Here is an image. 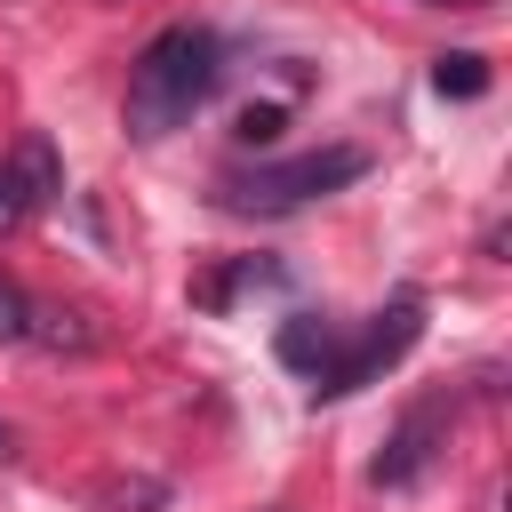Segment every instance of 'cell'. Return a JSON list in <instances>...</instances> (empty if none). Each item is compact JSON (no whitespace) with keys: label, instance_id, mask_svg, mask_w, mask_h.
Instances as JSON below:
<instances>
[{"label":"cell","instance_id":"cell-1","mask_svg":"<svg viewBox=\"0 0 512 512\" xmlns=\"http://www.w3.org/2000/svg\"><path fill=\"white\" fill-rule=\"evenodd\" d=\"M224 80V48L208 24H168L136 64H128V136L136 144H160L176 136Z\"/></svg>","mask_w":512,"mask_h":512},{"label":"cell","instance_id":"cell-13","mask_svg":"<svg viewBox=\"0 0 512 512\" xmlns=\"http://www.w3.org/2000/svg\"><path fill=\"white\" fill-rule=\"evenodd\" d=\"M424 8H480V0H424Z\"/></svg>","mask_w":512,"mask_h":512},{"label":"cell","instance_id":"cell-9","mask_svg":"<svg viewBox=\"0 0 512 512\" xmlns=\"http://www.w3.org/2000/svg\"><path fill=\"white\" fill-rule=\"evenodd\" d=\"M280 120H288L280 104H248V112L232 120V144H272V136H280Z\"/></svg>","mask_w":512,"mask_h":512},{"label":"cell","instance_id":"cell-3","mask_svg":"<svg viewBox=\"0 0 512 512\" xmlns=\"http://www.w3.org/2000/svg\"><path fill=\"white\" fill-rule=\"evenodd\" d=\"M416 336H424V304H416V296H392V304H384V312H376L352 344H336V360L312 376V392H320V400H344V392L376 384V376H384V368H392Z\"/></svg>","mask_w":512,"mask_h":512},{"label":"cell","instance_id":"cell-12","mask_svg":"<svg viewBox=\"0 0 512 512\" xmlns=\"http://www.w3.org/2000/svg\"><path fill=\"white\" fill-rule=\"evenodd\" d=\"M0 456H16V432H8V424H0Z\"/></svg>","mask_w":512,"mask_h":512},{"label":"cell","instance_id":"cell-4","mask_svg":"<svg viewBox=\"0 0 512 512\" xmlns=\"http://www.w3.org/2000/svg\"><path fill=\"white\" fill-rule=\"evenodd\" d=\"M440 424H448V400H416V408L392 424L384 456H376V488H408V480L432 464V440H440Z\"/></svg>","mask_w":512,"mask_h":512},{"label":"cell","instance_id":"cell-5","mask_svg":"<svg viewBox=\"0 0 512 512\" xmlns=\"http://www.w3.org/2000/svg\"><path fill=\"white\" fill-rule=\"evenodd\" d=\"M8 176H16V192H24V208H48V200H64V160H56V144L32 128V136H16V152H8Z\"/></svg>","mask_w":512,"mask_h":512},{"label":"cell","instance_id":"cell-6","mask_svg":"<svg viewBox=\"0 0 512 512\" xmlns=\"http://www.w3.org/2000/svg\"><path fill=\"white\" fill-rule=\"evenodd\" d=\"M336 344H344V328L320 320V312H288V328H280V360L304 368V376H320V368L336 360Z\"/></svg>","mask_w":512,"mask_h":512},{"label":"cell","instance_id":"cell-7","mask_svg":"<svg viewBox=\"0 0 512 512\" xmlns=\"http://www.w3.org/2000/svg\"><path fill=\"white\" fill-rule=\"evenodd\" d=\"M432 88L440 96H488V56H472V48L432 56Z\"/></svg>","mask_w":512,"mask_h":512},{"label":"cell","instance_id":"cell-8","mask_svg":"<svg viewBox=\"0 0 512 512\" xmlns=\"http://www.w3.org/2000/svg\"><path fill=\"white\" fill-rule=\"evenodd\" d=\"M24 336H40V344H48V352H88V344H96V328H88V320H80V312H64V304H40V312H32V328H24Z\"/></svg>","mask_w":512,"mask_h":512},{"label":"cell","instance_id":"cell-2","mask_svg":"<svg viewBox=\"0 0 512 512\" xmlns=\"http://www.w3.org/2000/svg\"><path fill=\"white\" fill-rule=\"evenodd\" d=\"M352 176H368V152H360V144H328V152H296V160H280V168L224 176L216 192H224V208H240V216H288V208H304V200L344 192Z\"/></svg>","mask_w":512,"mask_h":512},{"label":"cell","instance_id":"cell-11","mask_svg":"<svg viewBox=\"0 0 512 512\" xmlns=\"http://www.w3.org/2000/svg\"><path fill=\"white\" fill-rule=\"evenodd\" d=\"M16 224H24V192H16V176L0 160V232H16Z\"/></svg>","mask_w":512,"mask_h":512},{"label":"cell","instance_id":"cell-10","mask_svg":"<svg viewBox=\"0 0 512 512\" xmlns=\"http://www.w3.org/2000/svg\"><path fill=\"white\" fill-rule=\"evenodd\" d=\"M24 328H32V304H24V288L0 272V344H24Z\"/></svg>","mask_w":512,"mask_h":512}]
</instances>
